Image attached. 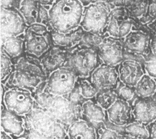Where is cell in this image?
Returning a JSON list of instances; mask_svg holds the SVG:
<instances>
[{
    "label": "cell",
    "instance_id": "52a82bcc",
    "mask_svg": "<svg viewBox=\"0 0 156 139\" xmlns=\"http://www.w3.org/2000/svg\"><path fill=\"white\" fill-rule=\"evenodd\" d=\"M147 26L141 29H134L124 37L122 43L124 52L128 54L144 58L151 50V40L152 31Z\"/></svg>",
    "mask_w": 156,
    "mask_h": 139
},
{
    "label": "cell",
    "instance_id": "7402d4cb",
    "mask_svg": "<svg viewBox=\"0 0 156 139\" xmlns=\"http://www.w3.org/2000/svg\"><path fill=\"white\" fill-rule=\"evenodd\" d=\"M15 69L26 71L43 81L48 80V76L40 62V60L27 56L26 54L14 61Z\"/></svg>",
    "mask_w": 156,
    "mask_h": 139
},
{
    "label": "cell",
    "instance_id": "d4e9b609",
    "mask_svg": "<svg viewBox=\"0 0 156 139\" xmlns=\"http://www.w3.org/2000/svg\"><path fill=\"white\" fill-rule=\"evenodd\" d=\"M150 0H124V7L130 17L139 21L147 12Z\"/></svg>",
    "mask_w": 156,
    "mask_h": 139
},
{
    "label": "cell",
    "instance_id": "d6a6232c",
    "mask_svg": "<svg viewBox=\"0 0 156 139\" xmlns=\"http://www.w3.org/2000/svg\"><path fill=\"white\" fill-rule=\"evenodd\" d=\"M116 90L119 99L129 102L131 105L137 98L134 87L127 86L122 83L121 81L117 87Z\"/></svg>",
    "mask_w": 156,
    "mask_h": 139
},
{
    "label": "cell",
    "instance_id": "ffe728a7",
    "mask_svg": "<svg viewBox=\"0 0 156 139\" xmlns=\"http://www.w3.org/2000/svg\"><path fill=\"white\" fill-rule=\"evenodd\" d=\"M42 81H43L39 77L29 73L15 69L4 85L7 89L13 88H23L30 91L33 94Z\"/></svg>",
    "mask_w": 156,
    "mask_h": 139
},
{
    "label": "cell",
    "instance_id": "f6af8a7d",
    "mask_svg": "<svg viewBox=\"0 0 156 139\" xmlns=\"http://www.w3.org/2000/svg\"><path fill=\"white\" fill-rule=\"evenodd\" d=\"M152 98H153V99H154V100L156 102V91H155V94H154V96H153Z\"/></svg>",
    "mask_w": 156,
    "mask_h": 139
},
{
    "label": "cell",
    "instance_id": "74e56055",
    "mask_svg": "<svg viewBox=\"0 0 156 139\" xmlns=\"http://www.w3.org/2000/svg\"><path fill=\"white\" fill-rule=\"evenodd\" d=\"M66 96L72 103L76 105L82 106L83 104L87 100V99H85V98L83 96L82 94H81L79 86L77 82L74 88V89Z\"/></svg>",
    "mask_w": 156,
    "mask_h": 139
},
{
    "label": "cell",
    "instance_id": "ba28073f",
    "mask_svg": "<svg viewBox=\"0 0 156 139\" xmlns=\"http://www.w3.org/2000/svg\"><path fill=\"white\" fill-rule=\"evenodd\" d=\"M35 103V98L30 91L13 88L6 90L2 105L5 106L8 110L18 115L25 116L33 110Z\"/></svg>",
    "mask_w": 156,
    "mask_h": 139
},
{
    "label": "cell",
    "instance_id": "30bf717a",
    "mask_svg": "<svg viewBox=\"0 0 156 139\" xmlns=\"http://www.w3.org/2000/svg\"><path fill=\"white\" fill-rule=\"evenodd\" d=\"M27 24L16 8H1V42L25 32Z\"/></svg>",
    "mask_w": 156,
    "mask_h": 139
},
{
    "label": "cell",
    "instance_id": "e575fe53",
    "mask_svg": "<svg viewBox=\"0 0 156 139\" xmlns=\"http://www.w3.org/2000/svg\"><path fill=\"white\" fill-rule=\"evenodd\" d=\"M143 65L145 73L156 81V55L152 52L144 58Z\"/></svg>",
    "mask_w": 156,
    "mask_h": 139
},
{
    "label": "cell",
    "instance_id": "836d02e7",
    "mask_svg": "<svg viewBox=\"0 0 156 139\" xmlns=\"http://www.w3.org/2000/svg\"><path fill=\"white\" fill-rule=\"evenodd\" d=\"M104 36H100V35L85 31L79 43L87 47H91V48L98 49L99 45L102 42Z\"/></svg>",
    "mask_w": 156,
    "mask_h": 139
},
{
    "label": "cell",
    "instance_id": "3957f363",
    "mask_svg": "<svg viewBox=\"0 0 156 139\" xmlns=\"http://www.w3.org/2000/svg\"><path fill=\"white\" fill-rule=\"evenodd\" d=\"M102 63L98 49L79 43L68 50L65 66L71 69L79 77H87Z\"/></svg>",
    "mask_w": 156,
    "mask_h": 139
},
{
    "label": "cell",
    "instance_id": "5bb4252c",
    "mask_svg": "<svg viewBox=\"0 0 156 139\" xmlns=\"http://www.w3.org/2000/svg\"><path fill=\"white\" fill-rule=\"evenodd\" d=\"M106 112L108 121L116 127L124 128L134 121L132 105L119 98L106 110Z\"/></svg>",
    "mask_w": 156,
    "mask_h": 139
},
{
    "label": "cell",
    "instance_id": "ac0fdd59",
    "mask_svg": "<svg viewBox=\"0 0 156 139\" xmlns=\"http://www.w3.org/2000/svg\"><path fill=\"white\" fill-rule=\"evenodd\" d=\"M82 118L98 130L105 126L108 121L106 110L97 103L95 99L87 100L82 105Z\"/></svg>",
    "mask_w": 156,
    "mask_h": 139
},
{
    "label": "cell",
    "instance_id": "83f0119b",
    "mask_svg": "<svg viewBox=\"0 0 156 139\" xmlns=\"http://www.w3.org/2000/svg\"><path fill=\"white\" fill-rule=\"evenodd\" d=\"M124 134L126 138H149V132L147 126L135 120L124 126Z\"/></svg>",
    "mask_w": 156,
    "mask_h": 139
},
{
    "label": "cell",
    "instance_id": "7a4b0ae2",
    "mask_svg": "<svg viewBox=\"0 0 156 139\" xmlns=\"http://www.w3.org/2000/svg\"><path fill=\"white\" fill-rule=\"evenodd\" d=\"M85 6L80 0H55L49 8L51 29L68 33L80 26Z\"/></svg>",
    "mask_w": 156,
    "mask_h": 139
},
{
    "label": "cell",
    "instance_id": "7c38bea8",
    "mask_svg": "<svg viewBox=\"0 0 156 139\" xmlns=\"http://www.w3.org/2000/svg\"><path fill=\"white\" fill-rule=\"evenodd\" d=\"M102 62L105 64L118 66L124 58V49L122 39L106 35L98 48Z\"/></svg>",
    "mask_w": 156,
    "mask_h": 139
},
{
    "label": "cell",
    "instance_id": "ab89813d",
    "mask_svg": "<svg viewBox=\"0 0 156 139\" xmlns=\"http://www.w3.org/2000/svg\"><path fill=\"white\" fill-rule=\"evenodd\" d=\"M147 127L149 132V137L156 138V119L151 124L147 126Z\"/></svg>",
    "mask_w": 156,
    "mask_h": 139
},
{
    "label": "cell",
    "instance_id": "8992f818",
    "mask_svg": "<svg viewBox=\"0 0 156 139\" xmlns=\"http://www.w3.org/2000/svg\"><path fill=\"white\" fill-rule=\"evenodd\" d=\"M145 27L135 18L130 17L122 7L114 8L112 10L106 33L118 39H123L134 29Z\"/></svg>",
    "mask_w": 156,
    "mask_h": 139
},
{
    "label": "cell",
    "instance_id": "44dd1931",
    "mask_svg": "<svg viewBox=\"0 0 156 139\" xmlns=\"http://www.w3.org/2000/svg\"><path fill=\"white\" fill-rule=\"evenodd\" d=\"M85 31L81 26L66 33L52 29L51 34L53 46L62 47L67 50L73 48L80 43Z\"/></svg>",
    "mask_w": 156,
    "mask_h": 139
},
{
    "label": "cell",
    "instance_id": "8fae6325",
    "mask_svg": "<svg viewBox=\"0 0 156 139\" xmlns=\"http://www.w3.org/2000/svg\"><path fill=\"white\" fill-rule=\"evenodd\" d=\"M144 58L124 53V58L118 65L120 81L127 86L135 87L146 73Z\"/></svg>",
    "mask_w": 156,
    "mask_h": 139
},
{
    "label": "cell",
    "instance_id": "cb8c5ba5",
    "mask_svg": "<svg viewBox=\"0 0 156 139\" xmlns=\"http://www.w3.org/2000/svg\"><path fill=\"white\" fill-rule=\"evenodd\" d=\"M68 138H97V130L83 118L76 120L67 128Z\"/></svg>",
    "mask_w": 156,
    "mask_h": 139
},
{
    "label": "cell",
    "instance_id": "ee69618b",
    "mask_svg": "<svg viewBox=\"0 0 156 139\" xmlns=\"http://www.w3.org/2000/svg\"><path fill=\"white\" fill-rule=\"evenodd\" d=\"M12 136L8 134L7 132H5V131L2 130L1 131V139H12Z\"/></svg>",
    "mask_w": 156,
    "mask_h": 139
},
{
    "label": "cell",
    "instance_id": "e0dca14e",
    "mask_svg": "<svg viewBox=\"0 0 156 139\" xmlns=\"http://www.w3.org/2000/svg\"><path fill=\"white\" fill-rule=\"evenodd\" d=\"M2 130L12 136V138H19L26 130L24 116L16 114L2 105Z\"/></svg>",
    "mask_w": 156,
    "mask_h": 139
},
{
    "label": "cell",
    "instance_id": "f35d334b",
    "mask_svg": "<svg viewBox=\"0 0 156 139\" xmlns=\"http://www.w3.org/2000/svg\"><path fill=\"white\" fill-rule=\"evenodd\" d=\"M21 0H1V8L18 9L19 7Z\"/></svg>",
    "mask_w": 156,
    "mask_h": 139
},
{
    "label": "cell",
    "instance_id": "9c48e42d",
    "mask_svg": "<svg viewBox=\"0 0 156 139\" xmlns=\"http://www.w3.org/2000/svg\"><path fill=\"white\" fill-rule=\"evenodd\" d=\"M78 77L71 69L64 66L49 75L47 81V88L51 94L66 96L74 89Z\"/></svg>",
    "mask_w": 156,
    "mask_h": 139
},
{
    "label": "cell",
    "instance_id": "1f68e13d",
    "mask_svg": "<svg viewBox=\"0 0 156 139\" xmlns=\"http://www.w3.org/2000/svg\"><path fill=\"white\" fill-rule=\"evenodd\" d=\"M97 138H126L123 130L103 126L97 130Z\"/></svg>",
    "mask_w": 156,
    "mask_h": 139
},
{
    "label": "cell",
    "instance_id": "60d3db41",
    "mask_svg": "<svg viewBox=\"0 0 156 139\" xmlns=\"http://www.w3.org/2000/svg\"><path fill=\"white\" fill-rule=\"evenodd\" d=\"M151 52L156 55V33L153 32L151 40Z\"/></svg>",
    "mask_w": 156,
    "mask_h": 139
},
{
    "label": "cell",
    "instance_id": "f1b7e54d",
    "mask_svg": "<svg viewBox=\"0 0 156 139\" xmlns=\"http://www.w3.org/2000/svg\"><path fill=\"white\" fill-rule=\"evenodd\" d=\"M118 98L116 89H103L98 91L95 99L99 105L107 110Z\"/></svg>",
    "mask_w": 156,
    "mask_h": 139
},
{
    "label": "cell",
    "instance_id": "484cf974",
    "mask_svg": "<svg viewBox=\"0 0 156 139\" xmlns=\"http://www.w3.org/2000/svg\"><path fill=\"white\" fill-rule=\"evenodd\" d=\"M137 98H151L156 91V81L145 73L134 87Z\"/></svg>",
    "mask_w": 156,
    "mask_h": 139
},
{
    "label": "cell",
    "instance_id": "6da1fadb",
    "mask_svg": "<svg viewBox=\"0 0 156 139\" xmlns=\"http://www.w3.org/2000/svg\"><path fill=\"white\" fill-rule=\"evenodd\" d=\"M33 96L37 105L68 128L76 120L82 118V106L76 105L66 96L51 94L46 88L37 91Z\"/></svg>",
    "mask_w": 156,
    "mask_h": 139
},
{
    "label": "cell",
    "instance_id": "8d00e7d4",
    "mask_svg": "<svg viewBox=\"0 0 156 139\" xmlns=\"http://www.w3.org/2000/svg\"><path fill=\"white\" fill-rule=\"evenodd\" d=\"M51 29L42 23H33L29 25H27L25 30V34H36V35H46L49 33Z\"/></svg>",
    "mask_w": 156,
    "mask_h": 139
},
{
    "label": "cell",
    "instance_id": "b9f144b4",
    "mask_svg": "<svg viewBox=\"0 0 156 139\" xmlns=\"http://www.w3.org/2000/svg\"><path fill=\"white\" fill-rule=\"evenodd\" d=\"M55 1V0H40V3L43 6H50L54 4V2Z\"/></svg>",
    "mask_w": 156,
    "mask_h": 139
},
{
    "label": "cell",
    "instance_id": "277c9868",
    "mask_svg": "<svg viewBox=\"0 0 156 139\" xmlns=\"http://www.w3.org/2000/svg\"><path fill=\"white\" fill-rule=\"evenodd\" d=\"M26 127L35 130L45 138H68L67 128L58 119L37 105L24 116Z\"/></svg>",
    "mask_w": 156,
    "mask_h": 139
},
{
    "label": "cell",
    "instance_id": "2e32d148",
    "mask_svg": "<svg viewBox=\"0 0 156 139\" xmlns=\"http://www.w3.org/2000/svg\"><path fill=\"white\" fill-rule=\"evenodd\" d=\"M135 121L149 126L156 119V102L153 98H136L132 104Z\"/></svg>",
    "mask_w": 156,
    "mask_h": 139
},
{
    "label": "cell",
    "instance_id": "d6986e66",
    "mask_svg": "<svg viewBox=\"0 0 156 139\" xmlns=\"http://www.w3.org/2000/svg\"><path fill=\"white\" fill-rule=\"evenodd\" d=\"M68 50L62 47L53 46L40 59V62L49 77L52 72L62 67L66 62Z\"/></svg>",
    "mask_w": 156,
    "mask_h": 139
},
{
    "label": "cell",
    "instance_id": "5b68a950",
    "mask_svg": "<svg viewBox=\"0 0 156 139\" xmlns=\"http://www.w3.org/2000/svg\"><path fill=\"white\" fill-rule=\"evenodd\" d=\"M112 10L110 5L105 1L96 2L85 6L80 26L86 31L106 36Z\"/></svg>",
    "mask_w": 156,
    "mask_h": 139
},
{
    "label": "cell",
    "instance_id": "4316f807",
    "mask_svg": "<svg viewBox=\"0 0 156 139\" xmlns=\"http://www.w3.org/2000/svg\"><path fill=\"white\" fill-rule=\"evenodd\" d=\"M40 4V0H21L18 10L23 16L27 25L36 22Z\"/></svg>",
    "mask_w": 156,
    "mask_h": 139
},
{
    "label": "cell",
    "instance_id": "d590c367",
    "mask_svg": "<svg viewBox=\"0 0 156 139\" xmlns=\"http://www.w3.org/2000/svg\"><path fill=\"white\" fill-rule=\"evenodd\" d=\"M50 7L43 6L41 4H40L39 6V10L38 13H37L36 22L46 25V26H48L49 29L52 30L50 24V17H49V12Z\"/></svg>",
    "mask_w": 156,
    "mask_h": 139
},
{
    "label": "cell",
    "instance_id": "4dcf8cb0",
    "mask_svg": "<svg viewBox=\"0 0 156 139\" xmlns=\"http://www.w3.org/2000/svg\"><path fill=\"white\" fill-rule=\"evenodd\" d=\"M77 83L79 86L81 94L85 99H95L99 90L93 84L91 77H78Z\"/></svg>",
    "mask_w": 156,
    "mask_h": 139
},
{
    "label": "cell",
    "instance_id": "9a60e30c",
    "mask_svg": "<svg viewBox=\"0 0 156 139\" xmlns=\"http://www.w3.org/2000/svg\"><path fill=\"white\" fill-rule=\"evenodd\" d=\"M25 54L40 60L53 46L51 31L46 35L25 34Z\"/></svg>",
    "mask_w": 156,
    "mask_h": 139
},
{
    "label": "cell",
    "instance_id": "603a6c76",
    "mask_svg": "<svg viewBox=\"0 0 156 139\" xmlns=\"http://www.w3.org/2000/svg\"><path fill=\"white\" fill-rule=\"evenodd\" d=\"M1 49L5 51L10 57L16 61L25 54V36L24 33L18 36L8 37L1 42Z\"/></svg>",
    "mask_w": 156,
    "mask_h": 139
},
{
    "label": "cell",
    "instance_id": "f546056e",
    "mask_svg": "<svg viewBox=\"0 0 156 139\" xmlns=\"http://www.w3.org/2000/svg\"><path fill=\"white\" fill-rule=\"evenodd\" d=\"M15 69L14 60L1 49V82L5 84L9 77Z\"/></svg>",
    "mask_w": 156,
    "mask_h": 139
},
{
    "label": "cell",
    "instance_id": "4fadbf2b",
    "mask_svg": "<svg viewBox=\"0 0 156 139\" xmlns=\"http://www.w3.org/2000/svg\"><path fill=\"white\" fill-rule=\"evenodd\" d=\"M90 77L99 90L116 89L120 83L118 66H112L104 62L92 73Z\"/></svg>",
    "mask_w": 156,
    "mask_h": 139
},
{
    "label": "cell",
    "instance_id": "7bdbcfd3",
    "mask_svg": "<svg viewBox=\"0 0 156 139\" xmlns=\"http://www.w3.org/2000/svg\"><path fill=\"white\" fill-rule=\"evenodd\" d=\"M80 1L83 3V4L84 6H86L87 5H89L91 3H94L96 2H99V1H105L107 2V0H80Z\"/></svg>",
    "mask_w": 156,
    "mask_h": 139
}]
</instances>
